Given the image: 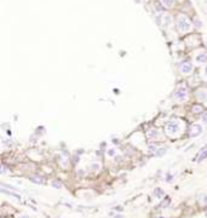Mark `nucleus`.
<instances>
[{"instance_id":"f257e3e1","label":"nucleus","mask_w":207,"mask_h":218,"mask_svg":"<svg viewBox=\"0 0 207 218\" xmlns=\"http://www.w3.org/2000/svg\"><path fill=\"white\" fill-rule=\"evenodd\" d=\"M177 26H178V29H179L180 32H188L189 29H190L191 24H190V21L186 18L185 16H180L179 18H178V21H177Z\"/></svg>"},{"instance_id":"f03ea898","label":"nucleus","mask_w":207,"mask_h":218,"mask_svg":"<svg viewBox=\"0 0 207 218\" xmlns=\"http://www.w3.org/2000/svg\"><path fill=\"white\" fill-rule=\"evenodd\" d=\"M178 129H179V122H178L177 120L170 121L168 124H167V126H166V130H167V132H168L170 135L177 133V132H178Z\"/></svg>"},{"instance_id":"7ed1b4c3","label":"nucleus","mask_w":207,"mask_h":218,"mask_svg":"<svg viewBox=\"0 0 207 218\" xmlns=\"http://www.w3.org/2000/svg\"><path fill=\"white\" fill-rule=\"evenodd\" d=\"M174 98L178 101H184L186 98V90L185 88H179L174 92Z\"/></svg>"},{"instance_id":"20e7f679","label":"nucleus","mask_w":207,"mask_h":218,"mask_svg":"<svg viewBox=\"0 0 207 218\" xmlns=\"http://www.w3.org/2000/svg\"><path fill=\"white\" fill-rule=\"evenodd\" d=\"M191 70H193V64L190 62H185L180 65V71L184 74H189V73H191Z\"/></svg>"},{"instance_id":"39448f33","label":"nucleus","mask_w":207,"mask_h":218,"mask_svg":"<svg viewBox=\"0 0 207 218\" xmlns=\"http://www.w3.org/2000/svg\"><path fill=\"white\" fill-rule=\"evenodd\" d=\"M201 132H202V129H201V126L200 125H193L190 127V136L191 137L199 136Z\"/></svg>"},{"instance_id":"423d86ee","label":"nucleus","mask_w":207,"mask_h":218,"mask_svg":"<svg viewBox=\"0 0 207 218\" xmlns=\"http://www.w3.org/2000/svg\"><path fill=\"white\" fill-rule=\"evenodd\" d=\"M197 161L199 162H201L202 160H205V159L207 158V146H205V147L202 148V150L200 153H199V155H197Z\"/></svg>"},{"instance_id":"0eeeda50","label":"nucleus","mask_w":207,"mask_h":218,"mask_svg":"<svg viewBox=\"0 0 207 218\" xmlns=\"http://www.w3.org/2000/svg\"><path fill=\"white\" fill-rule=\"evenodd\" d=\"M196 61L199 63H207V53H201L196 57Z\"/></svg>"},{"instance_id":"6e6552de","label":"nucleus","mask_w":207,"mask_h":218,"mask_svg":"<svg viewBox=\"0 0 207 218\" xmlns=\"http://www.w3.org/2000/svg\"><path fill=\"white\" fill-rule=\"evenodd\" d=\"M197 98L201 99V101H206L207 99V93L203 92V91H199L197 92Z\"/></svg>"},{"instance_id":"1a4fd4ad","label":"nucleus","mask_w":207,"mask_h":218,"mask_svg":"<svg viewBox=\"0 0 207 218\" xmlns=\"http://www.w3.org/2000/svg\"><path fill=\"white\" fill-rule=\"evenodd\" d=\"M154 194H155V196H156L158 199H161V197L163 196V191L161 190L160 188H156V189H155V191H154Z\"/></svg>"},{"instance_id":"9d476101","label":"nucleus","mask_w":207,"mask_h":218,"mask_svg":"<svg viewBox=\"0 0 207 218\" xmlns=\"http://www.w3.org/2000/svg\"><path fill=\"white\" fill-rule=\"evenodd\" d=\"M30 180L35 182V183H38V184H41V183H43V179H41L40 177L38 178V176H33V177H30Z\"/></svg>"},{"instance_id":"9b49d317","label":"nucleus","mask_w":207,"mask_h":218,"mask_svg":"<svg viewBox=\"0 0 207 218\" xmlns=\"http://www.w3.org/2000/svg\"><path fill=\"white\" fill-rule=\"evenodd\" d=\"M162 1V4L166 7H171V6L173 5V0H161Z\"/></svg>"},{"instance_id":"f8f14e48","label":"nucleus","mask_w":207,"mask_h":218,"mask_svg":"<svg viewBox=\"0 0 207 218\" xmlns=\"http://www.w3.org/2000/svg\"><path fill=\"white\" fill-rule=\"evenodd\" d=\"M193 112H194V113H201L202 107L201 105H194V107H193Z\"/></svg>"},{"instance_id":"ddd939ff","label":"nucleus","mask_w":207,"mask_h":218,"mask_svg":"<svg viewBox=\"0 0 207 218\" xmlns=\"http://www.w3.org/2000/svg\"><path fill=\"white\" fill-rule=\"evenodd\" d=\"M156 135H158V132L155 130H152V131L148 132V137H149V138H154V137H156Z\"/></svg>"},{"instance_id":"4468645a","label":"nucleus","mask_w":207,"mask_h":218,"mask_svg":"<svg viewBox=\"0 0 207 218\" xmlns=\"http://www.w3.org/2000/svg\"><path fill=\"white\" fill-rule=\"evenodd\" d=\"M61 182H58V180H53V182H52V187H53V188H61Z\"/></svg>"},{"instance_id":"2eb2a0df","label":"nucleus","mask_w":207,"mask_h":218,"mask_svg":"<svg viewBox=\"0 0 207 218\" xmlns=\"http://www.w3.org/2000/svg\"><path fill=\"white\" fill-rule=\"evenodd\" d=\"M202 121L205 124H207V113H203V115H202Z\"/></svg>"},{"instance_id":"dca6fc26","label":"nucleus","mask_w":207,"mask_h":218,"mask_svg":"<svg viewBox=\"0 0 207 218\" xmlns=\"http://www.w3.org/2000/svg\"><path fill=\"white\" fill-rule=\"evenodd\" d=\"M91 167H92V170H98V167H99V165H98V164H93V165L91 166Z\"/></svg>"},{"instance_id":"f3484780","label":"nucleus","mask_w":207,"mask_h":218,"mask_svg":"<svg viewBox=\"0 0 207 218\" xmlns=\"http://www.w3.org/2000/svg\"><path fill=\"white\" fill-rule=\"evenodd\" d=\"M195 24H196V27H201V23H200L199 20H195Z\"/></svg>"},{"instance_id":"a211bd4d","label":"nucleus","mask_w":207,"mask_h":218,"mask_svg":"<svg viewBox=\"0 0 207 218\" xmlns=\"http://www.w3.org/2000/svg\"><path fill=\"white\" fill-rule=\"evenodd\" d=\"M114 218H122V216H121V214H116Z\"/></svg>"},{"instance_id":"6ab92c4d","label":"nucleus","mask_w":207,"mask_h":218,"mask_svg":"<svg viewBox=\"0 0 207 218\" xmlns=\"http://www.w3.org/2000/svg\"><path fill=\"white\" fill-rule=\"evenodd\" d=\"M203 202H205V204H207V195L203 197Z\"/></svg>"},{"instance_id":"aec40b11","label":"nucleus","mask_w":207,"mask_h":218,"mask_svg":"<svg viewBox=\"0 0 207 218\" xmlns=\"http://www.w3.org/2000/svg\"><path fill=\"white\" fill-rule=\"evenodd\" d=\"M205 75L207 76V67H206V69H205Z\"/></svg>"},{"instance_id":"412c9836","label":"nucleus","mask_w":207,"mask_h":218,"mask_svg":"<svg viewBox=\"0 0 207 218\" xmlns=\"http://www.w3.org/2000/svg\"><path fill=\"white\" fill-rule=\"evenodd\" d=\"M21 218H29V217H27V216H22Z\"/></svg>"}]
</instances>
